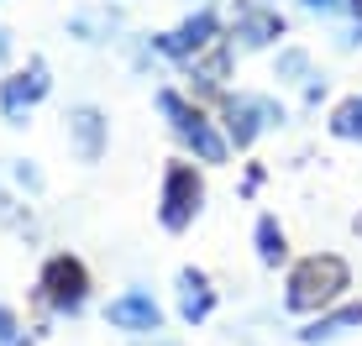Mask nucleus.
Returning a JSON list of instances; mask_svg holds the SVG:
<instances>
[{"instance_id":"2eb2a0df","label":"nucleus","mask_w":362,"mask_h":346,"mask_svg":"<svg viewBox=\"0 0 362 346\" xmlns=\"http://www.w3.org/2000/svg\"><path fill=\"white\" fill-rule=\"evenodd\" d=\"M252 241H257V263H263V268H279L284 257H289V237H284L279 215H257Z\"/></svg>"},{"instance_id":"7ed1b4c3","label":"nucleus","mask_w":362,"mask_h":346,"mask_svg":"<svg viewBox=\"0 0 362 346\" xmlns=\"http://www.w3.org/2000/svg\"><path fill=\"white\" fill-rule=\"evenodd\" d=\"M199 205H205V179L194 163H168L163 168V194H158V220L163 231H189Z\"/></svg>"},{"instance_id":"4468645a","label":"nucleus","mask_w":362,"mask_h":346,"mask_svg":"<svg viewBox=\"0 0 362 346\" xmlns=\"http://www.w3.org/2000/svg\"><path fill=\"white\" fill-rule=\"evenodd\" d=\"M357 326H362V304H341V310L310 320V326L299 330V341H305V346H320V341H336L341 330H357Z\"/></svg>"},{"instance_id":"f8f14e48","label":"nucleus","mask_w":362,"mask_h":346,"mask_svg":"<svg viewBox=\"0 0 362 346\" xmlns=\"http://www.w3.org/2000/svg\"><path fill=\"white\" fill-rule=\"evenodd\" d=\"M210 310H216V289H210V278L194 273V268H184V273H179V315L189 320V326H199Z\"/></svg>"},{"instance_id":"f03ea898","label":"nucleus","mask_w":362,"mask_h":346,"mask_svg":"<svg viewBox=\"0 0 362 346\" xmlns=\"http://www.w3.org/2000/svg\"><path fill=\"white\" fill-rule=\"evenodd\" d=\"M158 110L168 116L173 137L189 147L199 163H226V153H231L226 131H216V121H210L205 110H199V105L189 100V95H179V90H158Z\"/></svg>"},{"instance_id":"ddd939ff","label":"nucleus","mask_w":362,"mask_h":346,"mask_svg":"<svg viewBox=\"0 0 362 346\" xmlns=\"http://www.w3.org/2000/svg\"><path fill=\"white\" fill-rule=\"evenodd\" d=\"M116 32H121V16H116L110 6L74 11V16H69V37H79V42H110Z\"/></svg>"},{"instance_id":"6ab92c4d","label":"nucleus","mask_w":362,"mask_h":346,"mask_svg":"<svg viewBox=\"0 0 362 346\" xmlns=\"http://www.w3.org/2000/svg\"><path fill=\"white\" fill-rule=\"evenodd\" d=\"M11 179H16V184H21V189H32V194H37V189H42V173H37L32 163H11Z\"/></svg>"},{"instance_id":"39448f33","label":"nucleus","mask_w":362,"mask_h":346,"mask_svg":"<svg viewBox=\"0 0 362 346\" xmlns=\"http://www.w3.org/2000/svg\"><path fill=\"white\" fill-rule=\"evenodd\" d=\"M47 90H53V73H47L42 58H32L27 68L6 73L0 79V116H6V126H27L32 110L47 100Z\"/></svg>"},{"instance_id":"aec40b11","label":"nucleus","mask_w":362,"mask_h":346,"mask_svg":"<svg viewBox=\"0 0 362 346\" xmlns=\"http://www.w3.org/2000/svg\"><path fill=\"white\" fill-rule=\"evenodd\" d=\"M346 11H352V16H357V27L346 32V47H352V42H362V0H346Z\"/></svg>"},{"instance_id":"f3484780","label":"nucleus","mask_w":362,"mask_h":346,"mask_svg":"<svg viewBox=\"0 0 362 346\" xmlns=\"http://www.w3.org/2000/svg\"><path fill=\"white\" fill-rule=\"evenodd\" d=\"M279 79L284 84H305L310 79V53L305 47H284L279 53Z\"/></svg>"},{"instance_id":"6e6552de","label":"nucleus","mask_w":362,"mask_h":346,"mask_svg":"<svg viewBox=\"0 0 362 346\" xmlns=\"http://www.w3.org/2000/svg\"><path fill=\"white\" fill-rule=\"evenodd\" d=\"M289 32L284 27V16H279V6L273 0H236L231 6V37H236V47H273L279 37Z\"/></svg>"},{"instance_id":"a211bd4d","label":"nucleus","mask_w":362,"mask_h":346,"mask_svg":"<svg viewBox=\"0 0 362 346\" xmlns=\"http://www.w3.org/2000/svg\"><path fill=\"white\" fill-rule=\"evenodd\" d=\"M0 346H27V330H21V320L0 304Z\"/></svg>"},{"instance_id":"412c9836","label":"nucleus","mask_w":362,"mask_h":346,"mask_svg":"<svg viewBox=\"0 0 362 346\" xmlns=\"http://www.w3.org/2000/svg\"><path fill=\"white\" fill-rule=\"evenodd\" d=\"M310 11H320V16H326V11H336V6H346V0H305Z\"/></svg>"},{"instance_id":"0eeeda50","label":"nucleus","mask_w":362,"mask_h":346,"mask_svg":"<svg viewBox=\"0 0 362 346\" xmlns=\"http://www.w3.org/2000/svg\"><path fill=\"white\" fill-rule=\"evenodd\" d=\"M210 42H221V16L199 6L194 16H184L173 32H158V37H153V53L179 58V64H189V58H194V53H205Z\"/></svg>"},{"instance_id":"423d86ee","label":"nucleus","mask_w":362,"mask_h":346,"mask_svg":"<svg viewBox=\"0 0 362 346\" xmlns=\"http://www.w3.org/2000/svg\"><path fill=\"white\" fill-rule=\"evenodd\" d=\"M37 289H42V299L53 304L58 315H74V310H84V299H90V273H84V263L74 252H58V257L42 263Z\"/></svg>"},{"instance_id":"4be33fe9","label":"nucleus","mask_w":362,"mask_h":346,"mask_svg":"<svg viewBox=\"0 0 362 346\" xmlns=\"http://www.w3.org/2000/svg\"><path fill=\"white\" fill-rule=\"evenodd\" d=\"M6 58H11V32L0 27V68H6Z\"/></svg>"},{"instance_id":"f257e3e1","label":"nucleus","mask_w":362,"mask_h":346,"mask_svg":"<svg viewBox=\"0 0 362 346\" xmlns=\"http://www.w3.org/2000/svg\"><path fill=\"white\" fill-rule=\"evenodd\" d=\"M346 283H352V268L336 252H315V257H305V263H294L284 304H289L294 315H320L326 304H336L346 294Z\"/></svg>"},{"instance_id":"9d476101","label":"nucleus","mask_w":362,"mask_h":346,"mask_svg":"<svg viewBox=\"0 0 362 346\" xmlns=\"http://www.w3.org/2000/svg\"><path fill=\"white\" fill-rule=\"evenodd\" d=\"M105 320H110L116 330L147 336V330H158V326H163V310H158V299H153V294H121V299H110Z\"/></svg>"},{"instance_id":"dca6fc26","label":"nucleus","mask_w":362,"mask_h":346,"mask_svg":"<svg viewBox=\"0 0 362 346\" xmlns=\"http://www.w3.org/2000/svg\"><path fill=\"white\" fill-rule=\"evenodd\" d=\"M331 137L336 142H362V95H346L331 110Z\"/></svg>"},{"instance_id":"9b49d317","label":"nucleus","mask_w":362,"mask_h":346,"mask_svg":"<svg viewBox=\"0 0 362 346\" xmlns=\"http://www.w3.org/2000/svg\"><path fill=\"white\" fill-rule=\"evenodd\" d=\"M184 68H189V90L194 95H221V84H226V73H231V42L226 37L210 42L205 53H194Z\"/></svg>"},{"instance_id":"1a4fd4ad","label":"nucleus","mask_w":362,"mask_h":346,"mask_svg":"<svg viewBox=\"0 0 362 346\" xmlns=\"http://www.w3.org/2000/svg\"><path fill=\"white\" fill-rule=\"evenodd\" d=\"M69 147H74V157L79 163H100L105 157V147H110V121H105V110L100 105H69Z\"/></svg>"},{"instance_id":"5701e85b","label":"nucleus","mask_w":362,"mask_h":346,"mask_svg":"<svg viewBox=\"0 0 362 346\" xmlns=\"http://www.w3.org/2000/svg\"><path fill=\"white\" fill-rule=\"evenodd\" d=\"M357 226H362V220H357Z\"/></svg>"},{"instance_id":"20e7f679","label":"nucleus","mask_w":362,"mask_h":346,"mask_svg":"<svg viewBox=\"0 0 362 346\" xmlns=\"http://www.w3.org/2000/svg\"><path fill=\"white\" fill-rule=\"evenodd\" d=\"M221 116H226V142L231 147H252L263 131L284 126V105L273 95H226Z\"/></svg>"}]
</instances>
